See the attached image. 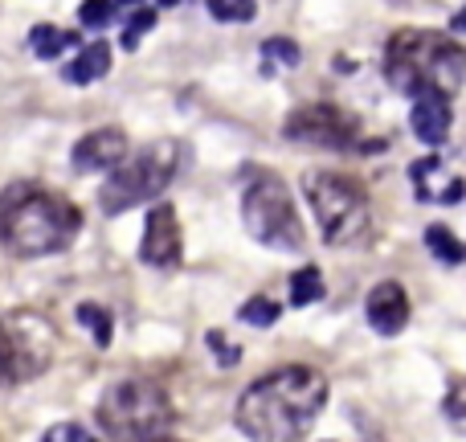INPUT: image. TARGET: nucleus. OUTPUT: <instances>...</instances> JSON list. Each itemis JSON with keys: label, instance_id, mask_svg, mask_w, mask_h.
I'll use <instances>...</instances> for the list:
<instances>
[{"label": "nucleus", "instance_id": "nucleus-16", "mask_svg": "<svg viewBox=\"0 0 466 442\" xmlns=\"http://www.w3.org/2000/svg\"><path fill=\"white\" fill-rule=\"evenodd\" d=\"M323 295H328V287H323L319 266H299V271L290 274V303L295 307H311V303H319Z\"/></svg>", "mask_w": 466, "mask_h": 442}, {"label": "nucleus", "instance_id": "nucleus-23", "mask_svg": "<svg viewBox=\"0 0 466 442\" xmlns=\"http://www.w3.org/2000/svg\"><path fill=\"white\" fill-rule=\"evenodd\" d=\"M152 25H156V13H152V8H139V13L127 21V29H123V49H136L139 37H144Z\"/></svg>", "mask_w": 466, "mask_h": 442}, {"label": "nucleus", "instance_id": "nucleus-14", "mask_svg": "<svg viewBox=\"0 0 466 442\" xmlns=\"http://www.w3.org/2000/svg\"><path fill=\"white\" fill-rule=\"evenodd\" d=\"M106 70H111V46H106V41H95V46L82 49L62 74H66V82H74V87H86V82L103 78Z\"/></svg>", "mask_w": 466, "mask_h": 442}, {"label": "nucleus", "instance_id": "nucleus-15", "mask_svg": "<svg viewBox=\"0 0 466 442\" xmlns=\"http://www.w3.org/2000/svg\"><path fill=\"white\" fill-rule=\"evenodd\" d=\"M74 33H62L57 25H33L29 29V49L33 57H41V62H54V57H62V49L74 46Z\"/></svg>", "mask_w": 466, "mask_h": 442}, {"label": "nucleus", "instance_id": "nucleus-27", "mask_svg": "<svg viewBox=\"0 0 466 442\" xmlns=\"http://www.w3.org/2000/svg\"><path fill=\"white\" fill-rule=\"evenodd\" d=\"M156 442H164V438H156Z\"/></svg>", "mask_w": 466, "mask_h": 442}, {"label": "nucleus", "instance_id": "nucleus-2", "mask_svg": "<svg viewBox=\"0 0 466 442\" xmlns=\"http://www.w3.org/2000/svg\"><path fill=\"white\" fill-rule=\"evenodd\" d=\"M82 230V213L70 197L41 185H8L0 193V242L21 258H46L66 250Z\"/></svg>", "mask_w": 466, "mask_h": 442}, {"label": "nucleus", "instance_id": "nucleus-9", "mask_svg": "<svg viewBox=\"0 0 466 442\" xmlns=\"http://www.w3.org/2000/svg\"><path fill=\"white\" fill-rule=\"evenodd\" d=\"M287 136L299 144H315V148H331V152H348V148H369L360 144V123L348 111L331 103H311L290 111L287 119Z\"/></svg>", "mask_w": 466, "mask_h": 442}, {"label": "nucleus", "instance_id": "nucleus-21", "mask_svg": "<svg viewBox=\"0 0 466 442\" xmlns=\"http://www.w3.org/2000/svg\"><path fill=\"white\" fill-rule=\"evenodd\" d=\"M78 21L86 25V29H103V25H111L115 21V0H82Z\"/></svg>", "mask_w": 466, "mask_h": 442}, {"label": "nucleus", "instance_id": "nucleus-7", "mask_svg": "<svg viewBox=\"0 0 466 442\" xmlns=\"http://www.w3.org/2000/svg\"><path fill=\"white\" fill-rule=\"evenodd\" d=\"M57 353V328L46 312L33 307H13L0 315V381L21 385L33 381L54 365Z\"/></svg>", "mask_w": 466, "mask_h": 442}, {"label": "nucleus", "instance_id": "nucleus-19", "mask_svg": "<svg viewBox=\"0 0 466 442\" xmlns=\"http://www.w3.org/2000/svg\"><path fill=\"white\" fill-rule=\"evenodd\" d=\"M279 315H282V307L274 303L270 295H254V299H246V303H241L238 320L254 324V328H270V324H279Z\"/></svg>", "mask_w": 466, "mask_h": 442}, {"label": "nucleus", "instance_id": "nucleus-12", "mask_svg": "<svg viewBox=\"0 0 466 442\" xmlns=\"http://www.w3.org/2000/svg\"><path fill=\"white\" fill-rule=\"evenodd\" d=\"M364 315H369L372 332H380V336H397V332H405V324H410V295H405V287L393 283V279L377 283V287L369 291Z\"/></svg>", "mask_w": 466, "mask_h": 442}, {"label": "nucleus", "instance_id": "nucleus-5", "mask_svg": "<svg viewBox=\"0 0 466 442\" xmlns=\"http://www.w3.org/2000/svg\"><path fill=\"white\" fill-rule=\"evenodd\" d=\"M98 427L115 442H156L172 427V402L152 381H115L98 402Z\"/></svg>", "mask_w": 466, "mask_h": 442}, {"label": "nucleus", "instance_id": "nucleus-13", "mask_svg": "<svg viewBox=\"0 0 466 442\" xmlns=\"http://www.w3.org/2000/svg\"><path fill=\"white\" fill-rule=\"evenodd\" d=\"M410 123H413V136H418L421 144H434V148L446 144V136H451V123H454L451 98H442V95H418V98H413Z\"/></svg>", "mask_w": 466, "mask_h": 442}, {"label": "nucleus", "instance_id": "nucleus-6", "mask_svg": "<svg viewBox=\"0 0 466 442\" xmlns=\"http://www.w3.org/2000/svg\"><path fill=\"white\" fill-rule=\"evenodd\" d=\"M303 189L328 246H348V242H356L369 230L372 205L360 180L339 177V172H307Z\"/></svg>", "mask_w": 466, "mask_h": 442}, {"label": "nucleus", "instance_id": "nucleus-10", "mask_svg": "<svg viewBox=\"0 0 466 442\" xmlns=\"http://www.w3.org/2000/svg\"><path fill=\"white\" fill-rule=\"evenodd\" d=\"M180 250H185V238H180V221H177V210L172 205H156L144 221V238H139V258L147 266H168L180 262Z\"/></svg>", "mask_w": 466, "mask_h": 442}, {"label": "nucleus", "instance_id": "nucleus-26", "mask_svg": "<svg viewBox=\"0 0 466 442\" xmlns=\"http://www.w3.org/2000/svg\"><path fill=\"white\" fill-rule=\"evenodd\" d=\"M446 414H451V418H459V422H466V381H459V385L451 389V397H446Z\"/></svg>", "mask_w": 466, "mask_h": 442}, {"label": "nucleus", "instance_id": "nucleus-8", "mask_svg": "<svg viewBox=\"0 0 466 442\" xmlns=\"http://www.w3.org/2000/svg\"><path fill=\"white\" fill-rule=\"evenodd\" d=\"M241 221H246L249 238L270 250L295 254L307 242L303 221H299L287 185H282L279 177H270V172H262V177H254L246 185V193H241Z\"/></svg>", "mask_w": 466, "mask_h": 442}, {"label": "nucleus", "instance_id": "nucleus-20", "mask_svg": "<svg viewBox=\"0 0 466 442\" xmlns=\"http://www.w3.org/2000/svg\"><path fill=\"white\" fill-rule=\"evenodd\" d=\"M205 8H209V16H218V21H254L258 5L254 0H205Z\"/></svg>", "mask_w": 466, "mask_h": 442}, {"label": "nucleus", "instance_id": "nucleus-3", "mask_svg": "<svg viewBox=\"0 0 466 442\" xmlns=\"http://www.w3.org/2000/svg\"><path fill=\"white\" fill-rule=\"evenodd\" d=\"M385 78L401 95H459L466 87V46L446 33L401 29L385 49Z\"/></svg>", "mask_w": 466, "mask_h": 442}, {"label": "nucleus", "instance_id": "nucleus-25", "mask_svg": "<svg viewBox=\"0 0 466 442\" xmlns=\"http://www.w3.org/2000/svg\"><path fill=\"white\" fill-rule=\"evenodd\" d=\"M209 348H218V361H221V365H238V356H241V348L229 344L221 332H209Z\"/></svg>", "mask_w": 466, "mask_h": 442}, {"label": "nucleus", "instance_id": "nucleus-24", "mask_svg": "<svg viewBox=\"0 0 466 442\" xmlns=\"http://www.w3.org/2000/svg\"><path fill=\"white\" fill-rule=\"evenodd\" d=\"M41 442H95V438H90L82 427H74V422H62V427H54Z\"/></svg>", "mask_w": 466, "mask_h": 442}, {"label": "nucleus", "instance_id": "nucleus-11", "mask_svg": "<svg viewBox=\"0 0 466 442\" xmlns=\"http://www.w3.org/2000/svg\"><path fill=\"white\" fill-rule=\"evenodd\" d=\"M70 156H74V172H106L127 160V131L98 128L90 136H82Z\"/></svg>", "mask_w": 466, "mask_h": 442}, {"label": "nucleus", "instance_id": "nucleus-4", "mask_svg": "<svg viewBox=\"0 0 466 442\" xmlns=\"http://www.w3.org/2000/svg\"><path fill=\"white\" fill-rule=\"evenodd\" d=\"M180 169V144L177 139H156V144L139 148L123 164H115L106 185L98 189V210L103 213H127L144 201H156L164 189L172 185Z\"/></svg>", "mask_w": 466, "mask_h": 442}, {"label": "nucleus", "instance_id": "nucleus-22", "mask_svg": "<svg viewBox=\"0 0 466 442\" xmlns=\"http://www.w3.org/2000/svg\"><path fill=\"white\" fill-rule=\"evenodd\" d=\"M262 54L270 57V62H279V66H299V46L290 37H266L262 41Z\"/></svg>", "mask_w": 466, "mask_h": 442}, {"label": "nucleus", "instance_id": "nucleus-17", "mask_svg": "<svg viewBox=\"0 0 466 442\" xmlns=\"http://www.w3.org/2000/svg\"><path fill=\"white\" fill-rule=\"evenodd\" d=\"M426 246L434 250V258H442V262H451V266H459L466 258V246L454 238L451 230H446V225H430V230H426Z\"/></svg>", "mask_w": 466, "mask_h": 442}, {"label": "nucleus", "instance_id": "nucleus-1", "mask_svg": "<svg viewBox=\"0 0 466 442\" xmlns=\"http://www.w3.org/2000/svg\"><path fill=\"white\" fill-rule=\"evenodd\" d=\"M328 402L323 373L307 365H287L254 381L238 402V430L249 442H299Z\"/></svg>", "mask_w": 466, "mask_h": 442}, {"label": "nucleus", "instance_id": "nucleus-18", "mask_svg": "<svg viewBox=\"0 0 466 442\" xmlns=\"http://www.w3.org/2000/svg\"><path fill=\"white\" fill-rule=\"evenodd\" d=\"M78 324L90 332V336H95L98 348L111 344V332H115V328H111V312H106V307H98V303H78Z\"/></svg>", "mask_w": 466, "mask_h": 442}]
</instances>
